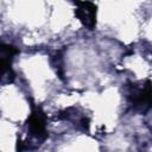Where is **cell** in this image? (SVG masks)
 Masks as SVG:
<instances>
[{"label":"cell","instance_id":"cell-1","mask_svg":"<svg viewBox=\"0 0 152 152\" xmlns=\"http://www.w3.org/2000/svg\"><path fill=\"white\" fill-rule=\"evenodd\" d=\"M76 15L81 20V23L93 28L95 26V18H96V7L91 2H76Z\"/></svg>","mask_w":152,"mask_h":152}]
</instances>
